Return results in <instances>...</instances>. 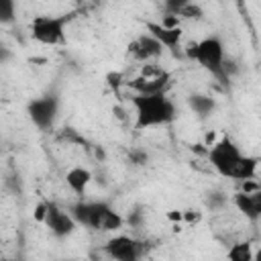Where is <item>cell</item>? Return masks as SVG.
Returning <instances> with one entry per match:
<instances>
[{
	"mask_svg": "<svg viewBox=\"0 0 261 261\" xmlns=\"http://www.w3.org/2000/svg\"><path fill=\"white\" fill-rule=\"evenodd\" d=\"M232 202L249 222L261 220V188L251 192H237L232 196Z\"/></svg>",
	"mask_w": 261,
	"mask_h": 261,
	"instance_id": "obj_11",
	"label": "cell"
},
{
	"mask_svg": "<svg viewBox=\"0 0 261 261\" xmlns=\"http://www.w3.org/2000/svg\"><path fill=\"white\" fill-rule=\"evenodd\" d=\"M208 163L218 175L241 184L255 179L259 167V159L245 155L230 137H222L208 147Z\"/></svg>",
	"mask_w": 261,
	"mask_h": 261,
	"instance_id": "obj_1",
	"label": "cell"
},
{
	"mask_svg": "<svg viewBox=\"0 0 261 261\" xmlns=\"http://www.w3.org/2000/svg\"><path fill=\"white\" fill-rule=\"evenodd\" d=\"M102 249L112 261H143L145 255V243L128 234L110 237Z\"/></svg>",
	"mask_w": 261,
	"mask_h": 261,
	"instance_id": "obj_8",
	"label": "cell"
},
{
	"mask_svg": "<svg viewBox=\"0 0 261 261\" xmlns=\"http://www.w3.org/2000/svg\"><path fill=\"white\" fill-rule=\"evenodd\" d=\"M253 261H261V247L255 251V255H253Z\"/></svg>",
	"mask_w": 261,
	"mask_h": 261,
	"instance_id": "obj_20",
	"label": "cell"
},
{
	"mask_svg": "<svg viewBox=\"0 0 261 261\" xmlns=\"http://www.w3.org/2000/svg\"><path fill=\"white\" fill-rule=\"evenodd\" d=\"M253 247L251 243L247 241H241V243H234L228 247V253H226V261H253Z\"/></svg>",
	"mask_w": 261,
	"mask_h": 261,
	"instance_id": "obj_14",
	"label": "cell"
},
{
	"mask_svg": "<svg viewBox=\"0 0 261 261\" xmlns=\"http://www.w3.org/2000/svg\"><path fill=\"white\" fill-rule=\"evenodd\" d=\"M16 14V6L12 0H0V22H12Z\"/></svg>",
	"mask_w": 261,
	"mask_h": 261,
	"instance_id": "obj_17",
	"label": "cell"
},
{
	"mask_svg": "<svg viewBox=\"0 0 261 261\" xmlns=\"http://www.w3.org/2000/svg\"><path fill=\"white\" fill-rule=\"evenodd\" d=\"M202 16H204V10L198 4H194V2H186L181 6V10L177 12L179 20H200Z\"/></svg>",
	"mask_w": 261,
	"mask_h": 261,
	"instance_id": "obj_16",
	"label": "cell"
},
{
	"mask_svg": "<svg viewBox=\"0 0 261 261\" xmlns=\"http://www.w3.org/2000/svg\"><path fill=\"white\" fill-rule=\"evenodd\" d=\"M90 181H92V171H90L88 167L73 165V167L67 169V173H65V184H67V188H69L80 200H82V196L86 194Z\"/></svg>",
	"mask_w": 261,
	"mask_h": 261,
	"instance_id": "obj_13",
	"label": "cell"
},
{
	"mask_svg": "<svg viewBox=\"0 0 261 261\" xmlns=\"http://www.w3.org/2000/svg\"><path fill=\"white\" fill-rule=\"evenodd\" d=\"M71 14H39L31 20V37L33 41H37L39 45L45 47H55V45H63L67 35V22H69Z\"/></svg>",
	"mask_w": 261,
	"mask_h": 261,
	"instance_id": "obj_5",
	"label": "cell"
},
{
	"mask_svg": "<svg viewBox=\"0 0 261 261\" xmlns=\"http://www.w3.org/2000/svg\"><path fill=\"white\" fill-rule=\"evenodd\" d=\"M57 112H59V96L53 92L37 96L33 100H29V104H27V114H29L31 122L43 133L53 128V124L57 120Z\"/></svg>",
	"mask_w": 261,
	"mask_h": 261,
	"instance_id": "obj_6",
	"label": "cell"
},
{
	"mask_svg": "<svg viewBox=\"0 0 261 261\" xmlns=\"http://www.w3.org/2000/svg\"><path fill=\"white\" fill-rule=\"evenodd\" d=\"M69 212L77 224L96 232H116L124 226V218L108 202L102 200H80L69 208Z\"/></svg>",
	"mask_w": 261,
	"mask_h": 261,
	"instance_id": "obj_3",
	"label": "cell"
},
{
	"mask_svg": "<svg viewBox=\"0 0 261 261\" xmlns=\"http://www.w3.org/2000/svg\"><path fill=\"white\" fill-rule=\"evenodd\" d=\"M147 33L153 39H157L163 45V49L177 53V47H179L181 35H184L181 27H163L161 22H147Z\"/></svg>",
	"mask_w": 261,
	"mask_h": 261,
	"instance_id": "obj_12",
	"label": "cell"
},
{
	"mask_svg": "<svg viewBox=\"0 0 261 261\" xmlns=\"http://www.w3.org/2000/svg\"><path fill=\"white\" fill-rule=\"evenodd\" d=\"M126 86L133 88L135 94H159V92L167 90L169 73L155 63H147V65H143V69L137 77L126 82Z\"/></svg>",
	"mask_w": 261,
	"mask_h": 261,
	"instance_id": "obj_7",
	"label": "cell"
},
{
	"mask_svg": "<svg viewBox=\"0 0 261 261\" xmlns=\"http://www.w3.org/2000/svg\"><path fill=\"white\" fill-rule=\"evenodd\" d=\"M188 104H190V108L198 114V116H208L212 110H214V100L210 98V96H204V94H194V96H190L188 98Z\"/></svg>",
	"mask_w": 261,
	"mask_h": 261,
	"instance_id": "obj_15",
	"label": "cell"
},
{
	"mask_svg": "<svg viewBox=\"0 0 261 261\" xmlns=\"http://www.w3.org/2000/svg\"><path fill=\"white\" fill-rule=\"evenodd\" d=\"M106 80H108V86H110V88H118L120 84H124V82H122V73H108Z\"/></svg>",
	"mask_w": 261,
	"mask_h": 261,
	"instance_id": "obj_19",
	"label": "cell"
},
{
	"mask_svg": "<svg viewBox=\"0 0 261 261\" xmlns=\"http://www.w3.org/2000/svg\"><path fill=\"white\" fill-rule=\"evenodd\" d=\"M43 224H45V226L49 228V232L55 234L57 239L69 237V234L75 230V226H77V222L73 220L71 212H69V210H63V208H61L59 204H55V202H47V212H45Z\"/></svg>",
	"mask_w": 261,
	"mask_h": 261,
	"instance_id": "obj_9",
	"label": "cell"
},
{
	"mask_svg": "<svg viewBox=\"0 0 261 261\" xmlns=\"http://www.w3.org/2000/svg\"><path fill=\"white\" fill-rule=\"evenodd\" d=\"M45 212H47V200H43V202L37 204V208H35V220L37 222H43L45 220Z\"/></svg>",
	"mask_w": 261,
	"mask_h": 261,
	"instance_id": "obj_18",
	"label": "cell"
},
{
	"mask_svg": "<svg viewBox=\"0 0 261 261\" xmlns=\"http://www.w3.org/2000/svg\"><path fill=\"white\" fill-rule=\"evenodd\" d=\"M184 53L196 61L202 69H206L212 77L220 80L222 84H228V73H226V55H224V45L220 37H204L200 41H190L184 49Z\"/></svg>",
	"mask_w": 261,
	"mask_h": 261,
	"instance_id": "obj_4",
	"label": "cell"
},
{
	"mask_svg": "<svg viewBox=\"0 0 261 261\" xmlns=\"http://www.w3.org/2000/svg\"><path fill=\"white\" fill-rule=\"evenodd\" d=\"M130 102L135 108V128L137 130L167 126L177 118V108L165 92L135 94L130 98Z\"/></svg>",
	"mask_w": 261,
	"mask_h": 261,
	"instance_id": "obj_2",
	"label": "cell"
},
{
	"mask_svg": "<svg viewBox=\"0 0 261 261\" xmlns=\"http://www.w3.org/2000/svg\"><path fill=\"white\" fill-rule=\"evenodd\" d=\"M128 53H130L133 59H137V61L151 63L153 59L161 57L163 45H161L157 39H153L149 33H145V35H141V37H137L135 41L128 43Z\"/></svg>",
	"mask_w": 261,
	"mask_h": 261,
	"instance_id": "obj_10",
	"label": "cell"
}]
</instances>
